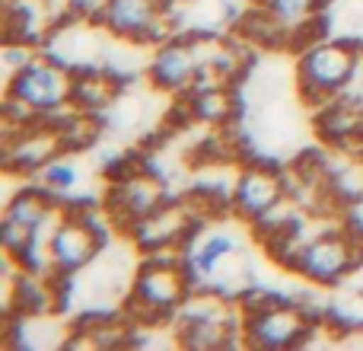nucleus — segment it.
<instances>
[{
    "instance_id": "7ed1b4c3",
    "label": "nucleus",
    "mask_w": 363,
    "mask_h": 351,
    "mask_svg": "<svg viewBox=\"0 0 363 351\" xmlns=\"http://www.w3.org/2000/svg\"><path fill=\"white\" fill-rule=\"evenodd\" d=\"M236 303H239V333H242L245 348H264V351L296 348L309 339L313 329H319L313 313L300 301L271 294V291H258L255 284Z\"/></svg>"
},
{
    "instance_id": "9b49d317",
    "label": "nucleus",
    "mask_w": 363,
    "mask_h": 351,
    "mask_svg": "<svg viewBox=\"0 0 363 351\" xmlns=\"http://www.w3.org/2000/svg\"><path fill=\"white\" fill-rule=\"evenodd\" d=\"M313 134L322 147H332V151L363 147V93L347 90L313 109Z\"/></svg>"
},
{
    "instance_id": "39448f33",
    "label": "nucleus",
    "mask_w": 363,
    "mask_h": 351,
    "mask_svg": "<svg viewBox=\"0 0 363 351\" xmlns=\"http://www.w3.org/2000/svg\"><path fill=\"white\" fill-rule=\"evenodd\" d=\"M106 252V224L89 205H64L45 243L48 275L77 278Z\"/></svg>"
},
{
    "instance_id": "f257e3e1",
    "label": "nucleus",
    "mask_w": 363,
    "mask_h": 351,
    "mask_svg": "<svg viewBox=\"0 0 363 351\" xmlns=\"http://www.w3.org/2000/svg\"><path fill=\"white\" fill-rule=\"evenodd\" d=\"M194 294L191 271L182 249L147 252L134 269L125 297V313L134 326H166Z\"/></svg>"
},
{
    "instance_id": "20e7f679",
    "label": "nucleus",
    "mask_w": 363,
    "mask_h": 351,
    "mask_svg": "<svg viewBox=\"0 0 363 351\" xmlns=\"http://www.w3.org/2000/svg\"><path fill=\"white\" fill-rule=\"evenodd\" d=\"M363 269V230L360 227H322L309 230L296 246L287 271L313 288H341Z\"/></svg>"
},
{
    "instance_id": "f8f14e48",
    "label": "nucleus",
    "mask_w": 363,
    "mask_h": 351,
    "mask_svg": "<svg viewBox=\"0 0 363 351\" xmlns=\"http://www.w3.org/2000/svg\"><path fill=\"white\" fill-rule=\"evenodd\" d=\"M182 99V112L204 128H226L236 119V90L230 83H198Z\"/></svg>"
},
{
    "instance_id": "9d476101",
    "label": "nucleus",
    "mask_w": 363,
    "mask_h": 351,
    "mask_svg": "<svg viewBox=\"0 0 363 351\" xmlns=\"http://www.w3.org/2000/svg\"><path fill=\"white\" fill-rule=\"evenodd\" d=\"M57 153H64V141L55 115H38L26 125L4 131V170L19 179H35Z\"/></svg>"
},
{
    "instance_id": "f03ea898",
    "label": "nucleus",
    "mask_w": 363,
    "mask_h": 351,
    "mask_svg": "<svg viewBox=\"0 0 363 351\" xmlns=\"http://www.w3.org/2000/svg\"><path fill=\"white\" fill-rule=\"evenodd\" d=\"M363 70V42L347 36H322L296 48L294 87L309 109L347 93Z\"/></svg>"
},
{
    "instance_id": "4468645a",
    "label": "nucleus",
    "mask_w": 363,
    "mask_h": 351,
    "mask_svg": "<svg viewBox=\"0 0 363 351\" xmlns=\"http://www.w3.org/2000/svg\"><path fill=\"white\" fill-rule=\"evenodd\" d=\"M325 188L332 207L363 201V147L357 151L325 147Z\"/></svg>"
},
{
    "instance_id": "6e6552de",
    "label": "nucleus",
    "mask_w": 363,
    "mask_h": 351,
    "mask_svg": "<svg viewBox=\"0 0 363 351\" xmlns=\"http://www.w3.org/2000/svg\"><path fill=\"white\" fill-rule=\"evenodd\" d=\"M290 201V182L287 170L264 160H245L239 163L236 176H233L230 188V214L239 224H252L264 220L268 214H274L281 205Z\"/></svg>"
},
{
    "instance_id": "2eb2a0df",
    "label": "nucleus",
    "mask_w": 363,
    "mask_h": 351,
    "mask_svg": "<svg viewBox=\"0 0 363 351\" xmlns=\"http://www.w3.org/2000/svg\"><path fill=\"white\" fill-rule=\"evenodd\" d=\"M35 182H38V185H45L64 205V198H70V195H74L77 188L86 182V166L77 160V153L64 151V153H57V157L35 176Z\"/></svg>"
},
{
    "instance_id": "1a4fd4ad",
    "label": "nucleus",
    "mask_w": 363,
    "mask_h": 351,
    "mask_svg": "<svg viewBox=\"0 0 363 351\" xmlns=\"http://www.w3.org/2000/svg\"><path fill=\"white\" fill-rule=\"evenodd\" d=\"M96 19L121 42L160 45L172 36L169 0H102Z\"/></svg>"
},
{
    "instance_id": "0eeeda50",
    "label": "nucleus",
    "mask_w": 363,
    "mask_h": 351,
    "mask_svg": "<svg viewBox=\"0 0 363 351\" xmlns=\"http://www.w3.org/2000/svg\"><path fill=\"white\" fill-rule=\"evenodd\" d=\"M169 201L166 185L160 179V173H153L150 166H121V170L108 173V188H106V217L115 227L131 237V230L144 217H150L157 207H163Z\"/></svg>"
},
{
    "instance_id": "423d86ee",
    "label": "nucleus",
    "mask_w": 363,
    "mask_h": 351,
    "mask_svg": "<svg viewBox=\"0 0 363 351\" xmlns=\"http://www.w3.org/2000/svg\"><path fill=\"white\" fill-rule=\"evenodd\" d=\"M70 90H74V68L45 51H35L6 80V102L26 109L29 115L51 119L70 109Z\"/></svg>"
},
{
    "instance_id": "ddd939ff",
    "label": "nucleus",
    "mask_w": 363,
    "mask_h": 351,
    "mask_svg": "<svg viewBox=\"0 0 363 351\" xmlns=\"http://www.w3.org/2000/svg\"><path fill=\"white\" fill-rule=\"evenodd\" d=\"M121 93H125V77H118L108 68H83V70H74L70 109L106 115Z\"/></svg>"
}]
</instances>
